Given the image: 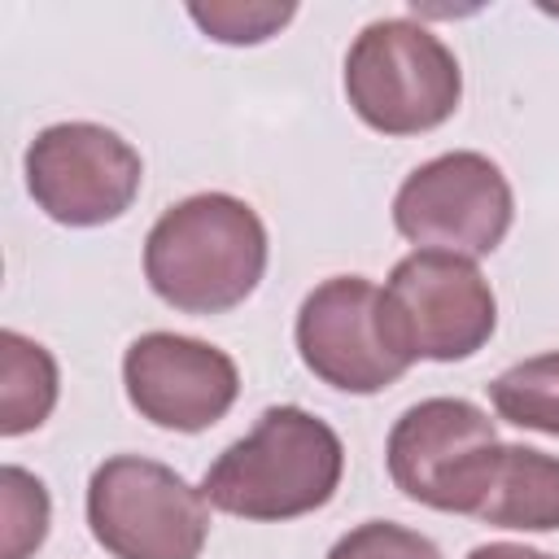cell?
<instances>
[{
    "mask_svg": "<svg viewBox=\"0 0 559 559\" xmlns=\"http://www.w3.org/2000/svg\"><path fill=\"white\" fill-rule=\"evenodd\" d=\"M266 271V227L258 210L231 192H197L175 201L144 240L148 288L188 314H223L240 306Z\"/></svg>",
    "mask_w": 559,
    "mask_h": 559,
    "instance_id": "obj_1",
    "label": "cell"
},
{
    "mask_svg": "<svg viewBox=\"0 0 559 559\" xmlns=\"http://www.w3.org/2000/svg\"><path fill=\"white\" fill-rule=\"evenodd\" d=\"M341 472L345 445L328 419L301 406H271L249 437L210 463L201 493L236 520H297L332 502Z\"/></svg>",
    "mask_w": 559,
    "mask_h": 559,
    "instance_id": "obj_2",
    "label": "cell"
},
{
    "mask_svg": "<svg viewBox=\"0 0 559 559\" xmlns=\"http://www.w3.org/2000/svg\"><path fill=\"white\" fill-rule=\"evenodd\" d=\"M345 96L371 131L419 135L459 109L463 70L428 26L411 17H376L345 52Z\"/></svg>",
    "mask_w": 559,
    "mask_h": 559,
    "instance_id": "obj_3",
    "label": "cell"
},
{
    "mask_svg": "<svg viewBox=\"0 0 559 559\" xmlns=\"http://www.w3.org/2000/svg\"><path fill=\"white\" fill-rule=\"evenodd\" d=\"M380 319L393 349L406 362L415 358L459 362L472 358L493 336L498 301L472 258L415 249L384 280Z\"/></svg>",
    "mask_w": 559,
    "mask_h": 559,
    "instance_id": "obj_4",
    "label": "cell"
},
{
    "mask_svg": "<svg viewBox=\"0 0 559 559\" xmlns=\"http://www.w3.org/2000/svg\"><path fill=\"white\" fill-rule=\"evenodd\" d=\"M87 524L114 559H197L210 537V502L175 467L114 454L87 480Z\"/></svg>",
    "mask_w": 559,
    "mask_h": 559,
    "instance_id": "obj_5",
    "label": "cell"
},
{
    "mask_svg": "<svg viewBox=\"0 0 559 559\" xmlns=\"http://www.w3.org/2000/svg\"><path fill=\"white\" fill-rule=\"evenodd\" d=\"M515 218V197L498 162L472 148L441 153L415 166L393 197V227L419 245L459 258H485L502 245Z\"/></svg>",
    "mask_w": 559,
    "mask_h": 559,
    "instance_id": "obj_6",
    "label": "cell"
},
{
    "mask_svg": "<svg viewBox=\"0 0 559 559\" xmlns=\"http://www.w3.org/2000/svg\"><path fill=\"white\" fill-rule=\"evenodd\" d=\"M144 179L140 153L100 122H52L26 148L35 205L66 227H100L131 210Z\"/></svg>",
    "mask_w": 559,
    "mask_h": 559,
    "instance_id": "obj_7",
    "label": "cell"
},
{
    "mask_svg": "<svg viewBox=\"0 0 559 559\" xmlns=\"http://www.w3.org/2000/svg\"><path fill=\"white\" fill-rule=\"evenodd\" d=\"M293 336L301 362L341 393H380L411 367L384 332L380 288L367 275H332L310 288Z\"/></svg>",
    "mask_w": 559,
    "mask_h": 559,
    "instance_id": "obj_8",
    "label": "cell"
},
{
    "mask_svg": "<svg viewBox=\"0 0 559 559\" xmlns=\"http://www.w3.org/2000/svg\"><path fill=\"white\" fill-rule=\"evenodd\" d=\"M122 384L140 419L170 432H201L231 411L240 371L231 354L210 341L183 332H144L122 354Z\"/></svg>",
    "mask_w": 559,
    "mask_h": 559,
    "instance_id": "obj_9",
    "label": "cell"
},
{
    "mask_svg": "<svg viewBox=\"0 0 559 559\" xmlns=\"http://www.w3.org/2000/svg\"><path fill=\"white\" fill-rule=\"evenodd\" d=\"M493 528L550 533L559 528V459L533 445H480L450 480L445 507Z\"/></svg>",
    "mask_w": 559,
    "mask_h": 559,
    "instance_id": "obj_10",
    "label": "cell"
},
{
    "mask_svg": "<svg viewBox=\"0 0 559 559\" xmlns=\"http://www.w3.org/2000/svg\"><path fill=\"white\" fill-rule=\"evenodd\" d=\"M489 441H498V432H493V419L476 402L428 397L393 424L389 445H384V463H389L393 485L411 502L441 511L454 472Z\"/></svg>",
    "mask_w": 559,
    "mask_h": 559,
    "instance_id": "obj_11",
    "label": "cell"
},
{
    "mask_svg": "<svg viewBox=\"0 0 559 559\" xmlns=\"http://www.w3.org/2000/svg\"><path fill=\"white\" fill-rule=\"evenodd\" d=\"M57 406V362L52 354L4 328L0 332V432L22 437L39 428Z\"/></svg>",
    "mask_w": 559,
    "mask_h": 559,
    "instance_id": "obj_12",
    "label": "cell"
},
{
    "mask_svg": "<svg viewBox=\"0 0 559 559\" xmlns=\"http://www.w3.org/2000/svg\"><path fill=\"white\" fill-rule=\"evenodd\" d=\"M489 397L507 424L559 437V349L507 367L489 384Z\"/></svg>",
    "mask_w": 559,
    "mask_h": 559,
    "instance_id": "obj_13",
    "label": "cell"
},
{
    "mask_svg": "<svg viewBox=\"0 0 559 559\" xmlns=\"http://www.w3.org/2000/svg\"><path fill=\"white\" fill-rule=\"evenodd\" d=\"M0 498H4V550H0V559H26L48 537V511H52L48 489L39 476L9 463L0 472Z\"/></svg>",
    "mask_w": 559,
    "mask_h": 559,
    "instance_id": "obj_14",
    "label": "cell"
},
{
    "mask_svg": "<svg viewBox=\"0 0 559 559\" xmlns=\"http://www.w3.org/2000/svg\"><path fill=\"white\" fill-rule=\"evenodd\" d=\"M297 4H240V0H223V4H188V17L218 44H262L271 39L284 22H293Z\"/></svg>",
    "mask_w": 559,
    "mask_h": 559,
    "instance_id": "obj_15",
    "label": "cell"
},
{
    "mask_svg": "<svg viewBox=\"0 0 559 559\" xmlns=\"http://www.w3.org/2000/svg\"><path fill=\"white\" fill-rule=\"evenodd\" d=\"M328 559H441V550L406 528V524H393V520H367L358 528H349L332 550Z\"/></svg>",
    "mask_w": 559,
    "mask_h": 559,
    "instance_id": "obj_16",
    "label": "cell"
},
{
    "mask_svg": "<svg viewBox=\"0 0 559 559\" xmlns=\"http://www.w3.org/2000/svg\"><path fill=\"white\" fill-rule=\"evenodd\" d=\"M467 559H555V555L533 550V546H520V542H489V546H476Z\"/></svg>",
    "mask_w": 559,
    "mask_h": 559,
    "instance_id": "obj_17",
    "label": "cell"
}]
</instances>
